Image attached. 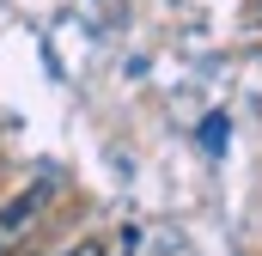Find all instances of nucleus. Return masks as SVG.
<instances>
[{
	"mask_svg": "<svg viewBox=\"0 0 262 256\" xmlns=\"http://www.w3.org/2000/svg\"><path fill=\"white\" fill-rule=\"evenodd\" d=\"M49 195H55V183H31V189H18L6 207H0V256H12L18 244H25V232L37 226V214L49 207Z\"/></svg>",
	"mask_w": 262,
	"mask_h": 256,
	"instance_id": "1",
	"label": "nucleus"
},
{
	"mask_svg": "<svg viewBox=\"0 0 262 256\" xmlns=\"http://www.w3.org/2000/svg\"><path fill=\"white\" fill-rule=\"evenodd\" d=\"M61 256H104L98 244H79V250H61Z\"/></svg>",
	"mask_w": 262,
	"mask_h": 256,
	"instance_id": "2",
	"label": "nucleus"
}]
</instances>
